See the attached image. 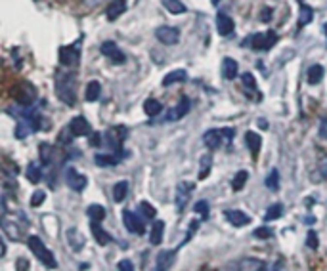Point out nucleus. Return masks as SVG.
I'll list each match as a JSON object with an SVG mask.
<instances>
[{"label": "nucleus", "instance_id": "f257e3e1", "mask_svg": "<svg viewBox=\"0 0 327 271\" xmlns=\"http://www.w3.org/2000/svg\"><path fill=\"white\" fill-rule=\"evenodd\" d=\"M56 94L65 105L77 103V79L71 71H60L56 75Z\"/></svg>", "mask_w": 327, "mask_h": 271}, {"label": "nucleus", "instance_id": "f03ea898", "mask_svg": "<svg viewBox=\"0 0 327 271\" xmlns=\"http://www.w3.org/2000/svg\"><path fill=\"white\" fill-rule=\"evenodd\" d=\"M27 244H29V248H31V252H33L34 256H36V260L42 264V266H46L48 270H56L58 268V262H56V256L44 246V242L40 241L36 235H31L29 239H27Z\"/></svg>", "mask_w": 327, "mask_h": 271}, {"label": "nucleus", "instance_id": "7ed1b4c3", "mask_svg": "<svg viewBox=\"0 0 327 271\" xmlns=\"http://www.w3.org/2000/svg\"><path fill=\"white\" fill-rule=\"evenodd\" d=\"M235 136V130L233 128H220V130H207L203 134V143L207 145V149L216 151L220 149V145L224 142H231V138Z\"/></svg>", "mask_w": 327, "mask_h": 271}, {"label": "nucleus", "instance_id": "20e7f679", "mask_svg": "<svg viewBox=\"0 0 327 271\" xmlns=\"http://www.w3.org/2000/svg\"><path fill=\"white\" fill-rule=\"evenodd\" d=\"M12 97L21 105V107H31L36 99V88H34L31 82L23 80V82H17L14 88H12Z\"/></svg>", "mask_w": 327, "mask_h": 271}, {"label": "nucleus", "instance_id": "39448f33", "mask_svg": "<svg viewBox=\"0 0 327 271\" xmlns=\"http://www.w3.org/2000/svg\"><path fill=\"white\" fill-rule=\"evenodd\" d=\"M105 145L111 153H127L123 151V143L127 138V128L125 126H111L105 130Z\"/></svg>", "mask_w": 327, "mask_h": 271}, {"label": "nucleus", "instance_id": "423d86ee", "mask_svg": "<svg viewBox=\"0 0 327 271\" xmlns=\"http://www.w3.org/2000/svg\"><path fill=\"white\" fill-rule=\"evenodd\" d=\"M276 42H278L276 31H264V32L253 34V36H249L247 40H243V46H245V44H251L253 50H262V52H266V50H270Z\"/></svg>", "mask_w": 327, "mask_h": 271}, {"label": "nucleus", "instance_id": "0eeeda50", "mask_svg": "<svg viewBox=\"0 0 327 271\" xmlns=\"http://www.w3.org/2000/svg\"><path fill=\"white\" fill-rule=\"evenodd\" d=\"M60 61L65 67H75L81 61V44L75 42L71 46H62L60 48Z\"/></svg>", "mask_w": 327, "mask_h": 271}, {"label": "nucleus", "instance_id": "6e6552de", "mask_svg": "<svg viewBox=\"0 0 327 271\" xmlns=\"http://www.w3.org/2000/svg\"><path fill=\"white\" fill-rule=\"evenodd\" d=\"M194 189H196V185H194L192 181H182V183H178V187H176V197H174L176 210L178 212H184L188 201H190V197H192V193H194Z\"/></svg>", "mask_w": 327, "mask_h": 271}, {"label": "nucleus", "instance_id": "1a4fd4ad", "mask_svg": "<svg viewBox=\"0 0 327 271\" xmlns=\"http://www.w3.org/2000/svg\"><path fill=\"white\" fill-rule=\"evenodd\" d=\"M190 107H192V101H190V97H180V101L166 113V117H164V122H174V121H180V119H184L188 113H190Z\"/></svg>", "mask_w": 327, "mask_h": 271}, {"label": "nucleus", "instance_id": "9d476101", "mask_svg": "<svg viewBox=\"0 0 327 271\" xmlns=\"http://www.w3.org/2000/svg\"><path fill=\"white\" fill-rule=\"evenodd\" d=\"M101 54H103L105 58H109L115 65H123V63L127 61L125 54L121 52V48H119L115 42H111V40H107V42L101 44Z\"/></svg>", "mask_w": 327, "mask_h": 271}, {"label": "nucleus", "instance_id": "9b49d317", "mask_svg": "<svg viewBox=\"0 0 327 271\" xmlns=\"http://www.w3.org/2000/svg\"><path fill=\"white\" fill-rule=\"evenodd\" d=\"M155 36L159 42H163L166 46H172L180 40V31L176 27H168V25H161L159 29L155 31Z\"/></svg>", "mask_w": 327, "mask_h": 271}, {"label": "nucleus", "instance_id": "f8f14e48", "mask_svg": "<svg viewBox=\"0 0 327 271\" xmlns=\"http://www.w3.org/2000/svg\"><path fill=\"white\" fill-rule=\"evenodd\" d=\"M65 181L67 185L73 189V191H84V187L88 185V180H86V176H82V174H79L75 168H67L65 170Z\"/></svg>", "mask_w": 327, "mask_h": 271}, {"label": "nucleus", "instance_id": "ddd939ff", "mask_svg": "<svg viewBox=\"0 0 327 271\" xmlns=\"http://www.w3.org/2000/svg\"><path fill=\"white\" fill-rule=\"evenodd\" d=\"M176 252H178V248H174V250H161L157 254V258H155V270L153 271L170 270L172 264H174V260H176Z\"/></svg>", "mask_w": 327, "mask_h": 271}, {"label": "nucleus", "instance_id": "4468645a", "mask_svg": "<svg viewBox=\"0 0 327 271\" xmlns=\"http://www.w3.org/2000/svg\"><path fill=\"white\" fill-rule=\"evenodd\" d=\"M123 223H125V227H127L131 233H134V235H144V233H146L142 220H138V214H134V212L131 210L123 212Z\"/></svg>", "mask_w": 327, "mask_h": 271}, {"label": "nucleus", "instance_id": "2eb2a0df", "mask_svg": "<svg viewBox=\"0 0 327 271\" xmlns=\"http://www.w3.org/2000/svg\"><path fill=\"white\" fill-rule=\"evenodd\" d=\"M69 130L73 132V136H75V138H81V136H90V132H92L90 124H88V121H86L84 117H75L73 121L69 122Z\"/></svg>", "mask_w": 327, "mask_h": 271}, {"label": "nucleus", "instance_id": "dca6fc26", "mask_svg": "<svg viewBox=\"0 0 327 271\" xmlns=\"http://www.w3.org/2000/svg\"><path fill=\"white\" fill-rule=\"evenodd\" d=\"M216 29H218L220 36H229L233 32V29H235V23H233V19L229 17L228 14L218 12V16H216Z\"/></svg>", "mask_w": 327, "mask_h": 271}, {"label": "nucleus", "instance_id": "f3484780", "mask_svg": "<svg viewBox=\"0 0 327 271\" xmlns=\"http://www.w3.org/2000/svg\"><path fill=\"white\" fill-rule=\"evenodd\" d=\"M312 180L314 181H326L327 180V153L322 151L318 155V160H316V166L312 170Z\"/></svg>", "mask_w": 327, "mask_h": 271}, {"label": "nucleus", "instance_id": "a211bd4d", "mask_svg": "<svg viewBox=\"0 0 327 271\" xmlns=\"http://www.w3.org/2000/svg\"><path fill=\"white\" fill-rule=\"evenodd\" d=\"M127 153H98L96 157H94V162L98 164V166H115V164H119L121 160H123V157H125Z\"/></svg>", "mask_w": 327, "mask_h": 271}, {"label": "nucleus", "instance_id": "6ab92c4d", "mask_svg": "<svg viewBox=\"0 0 327 271\" xmlns=\"http://www.w3.org/2000/svg\"><path fill=\"white\" fill-rule=\"evenodd\" d=\"M127 12V0H111L107 4V10H105V17L109 21H115L119 16H123Z\"/></svg>", "mask_w": 327, "mask_h": 271}, {"label": "nucleus", "instance_id": "aec40b11", "mask_svg": "<svg viewBox=\"0 0 327 271\" xmlns=\"http://www.w3.org/2000/svg\"><path fill=\"white\" fill-rule=\"evenodd\" d=\"M90 231H92V235H94V239H96V242L98 244H101V246H105V244H109V242L113 241V237L99 225V222H92L90 220Z\"/></svg>", "mask_w": 327, "mask_h": 271}, {"label": "nucleus", "instance_id": "412c9836", "mask_svg": "<svg viewBox=\"0 0 327 271\" xmlns=\"http://www.w3.org/2000/svg\"><path fill=\"white\" fill-rule=\"evenodd\" d=\"M226 218H228V222L233 227H243V225L251 223V216L241 210H228L226 212Z\"/></svg>", "mask_w": 327, "mask_h": 271}, {"label": "nucleus", "instance_id": "4be33fe9", "mask_svg": "<svg viewBox=\"0 0 327 271\" xmlns=\"http://www.w3.org/2000/svg\"><path fill=\"white\" fill-rule=\"evenodd\" d=\"M67 241H69L71 248H73L75 252H81L82 246H84V237H82V233H81L79 229H75V227L67 229Z\"/></svg>", "mask_w": 327, "mask_h": 271}, {"label": "nucleus", "instance_id": "5701e85b", "mask_svg": "<svg viewBox=\"0 0 327 271\" xmlns=\"http://www.w3.org/2000/svg\"><path fill=\"white\" fill-rule=\"evenodd\" d=\"M163 235H164V222L163 220H155L153 225H151V231H149V242L151 244H161L163 242Z\"/></svg>", "mask_w": 327, "mask_h": 271}, {"label": "nucleus", "instance_id": "b1692460", "mask_svg": "<svg viewBox=\"0 0 327 271\" xmlns=\"http://www.w3.org/2000/svg\"><path fill=\"white\" fill-rule=\"evenodd\" d=\"M186 80H188V73L184 69H176V71H170L168 75H164L163 86H172L176 82H186Z\"/></svg>", "mask_w": 327, "mask_h": 271}, {"label": "nucleus", "instance_id": "393cba45", "mask_svg": "<svg viewBox=\"0 0 327 271\" xmlns=\"http://www.w3.org/2000/svg\"><path fill=\"white\" fill-rule=\"evenodd\" d=\"M2 229H4L6 237H8V239H12V241H21V239H23V235H21V229H19L16 223L8 222L6 218L2 220Z\"/></svg>", "mask_w": 327, "mask_h": 271}, {"label": "nucleus", "instance_id": "a878e982", "mask_svg": "<svg viewBox=\"0 0 327 271\" xmlns=\"http://www.w3.org/2000/svg\"><path fill=\"white\" fill-rule=\"evenodd\" d=\"M245 143H247V147H249V151H251L253 157L259 155L261 145H262V140L257 132H247V134H245Z\"/></svg>", "mask_w": 327, "mask_h": 271}, {"label": "nucleus", "instance_id": "bb28decb", "mask_svg": "<svg viewBox=\"0 0 327 271\" xmlns=\"http://www.w3.org/2000/svg\"><path fill=\"white\" fill-rule=\"evenodd\" d=\"M235 77H237V63H235V60L224 58V61H222V79L233 80Z\"/></svg>", "mask_w": 327, "mask_h": 271}, {"label": "nucleus", "instance_id": "cd10ccee", "mask_svg": "<svg viewBox=\"0 0 327 271\" xmlns=\"http://www.w3.org/2000/svg\"><path fill=\"white\" fill-rule=\"evenodd\" d=\"M144 111H146V115H147V117H157V115H161L163 105H161V101H159V99L149 97V99H146V101H144Z\"/></svg>", "mask_w": 327, "mask_h": 271}, {"label": "nucleus", "instance_id": "c85d7f7f", "mask_svg": "<svg viewBox=\"0 0 327 271\" xmlns=\"http://www.w3.org/2000/svg\"><path fill=\"white\" fill-rule=\"evenodd\" d=\"M239 268H241V271H266V264L257 258H245L239 264Z\"/></svg>", "mask_w": 327, "mask_h": 271}, {"label": "nucleus", "instance_id": "c756f323", "mask_svg": "<svg viewBox=\"0 0 327 271\" xmlns=\"http://www.w3.org/2000/svg\"><path fill=\"white\" fill-rule=\"evenodd\" d=\"M312 19H314V10L310 6H306V4H302L300 6V14H298V27L300 29L306 27L308 23H312Z\"/></svg>", "mask_w": 327, "mask_h": 271}, {"label": "nucleus", "instance_id": "7c9ffc66", "mask_svg": "<svg viewBox=\"0 0 327 271\" xmlns=\"http://www.w3.org/2000/svg\"><path fill=\"white\" fill-rule=\"evenodd\" d=\"M129 195V181H117L113 187V199L115 203H123Z\"/></svg>", "mask_w": 327, "mask_h": 271}, {"label": "nucleus", "instance_id": "2f4dec72", "mask_svg": "<svg viewBox=\"0 0 327 271\" xmlns=\"http://www.w3.org/2000/svg\"><path fill=\"white\" fill-rule=\"evenodd\" d=\"M324 75H326V71H324L322 65H312V67H308V82H310V84H320L322 79H324Z\"/></svg>", "mask_w": 327, "mask_h": 271}, {"label": "nucleus", "instance_id": "473e14b6", "mask_svg": "<svg viewBox=\"0 0 327 271\" xmlns=\"http://www.w3.org/2000/svg\"><path fill=\"white\" fill-rule=\"evenodd\" d=\"M211 166H213V155H203L201 160H199V180H205L211 172Z\"/></svg>", "mask_w": 327, "mask_h": 271}, {"label": "nucleus", "instance_id": "72a5a7b5", "mask_svg": "<svg viewBox=\"0 0 327 271\" xmlns=\"http://www.w3.org/2000/svg\"><path fill=\"white\" fill-rule=\"evenodd\" d=\"M138 214H140L142 218H146V220H155L157 210H155L153 205H149L147 201H142V203L138 205Z\"/></svg>", "mask_w": 327, "mask_h": 271}, {"label": "nucleus", "instance_id": "f704fd0d", "mask_svg": "<svg viewBox=\"0 0 327 271\" xmlns=\"http://www.w3.org/2000/svg\"><path fill=\"white\" fill-rule=\"evenodd\" d=\"M247 180H249V172H247V170H239V172H235V176H233V180H231V187H233V191H241V189L245 187Z\"/></svg>", "mask_w": 327, "mask_h": 271}, {"label": "nucleus", "instance_id": "c9c22d12", "mask_svg": "<svg viewBox=\"0 0 327 271\" xmlns=\"http://www.w3.org/2000/svg\"><path fill=\"white\" fill-rule=\"evenodd\" d=\"M99 94H101V86H99L98 80H92V82H88V86H86V101H98L99 99Z\"/></svg>", "mask_w": 327, "mask_h": 271}, {"label": "nucleus", "instance_id": "e433bc0d", "mask_svg": "<svg viewBox=\"0 0 327 271\" xmlns=\"http://www.w3.org/2000/svg\"><path fill=\"white\" fill-rule=\"evenodd\" d=\"M283 216V205L281 203H276V205H272L266 214H264V220L266 222H274V220H279Z\"/></svg>", "mask_w": 327, "mask_h": 271}, {"label": "nucleus", "instance_id": "4c0bfd02", "mask_svg": "<svg viewBox=\"0 0 327 271\" xmlns=\"http://www.w3.org/2000/svg\"><path fill=\"white\" fill-rule=\"evenodd\" d=\"M86 214H88V218H90L92 222H101V220L105 218V208H103L101 205H90V207L86 208Z\"/></svg>", "mask_w": 327, "mask_h": 271}, {"label": "nucleus", "instance_id": "58836bf2", "mask_svg": "<svg viewBox=\"0 0 327 271\" xmlns=\"http://www.w3.org/2000/svg\"><path fill=\"white\" fill-rule=\"evenodd\" d=\"M164 6V10H168L170 14H184L186 12V6H184V2H180V0H161Z\"/></svg>", "mask_w": 327, "mask_h": 271}, {"label": "nucleus", "instance_id": "ea45409f", "mask_svg": "<svg viewBox=\"0 0 327 271\" xmlns=\"http://www.w3.org/2000/svg\"><path fill=\"white\" fill-rule=\"evenodd\" d=\"M266 187L270 189V191H278L279 189V172H278V168H272L270 170V174H268V178H266Z\"/></svg>", "mask_w": 327, "mask_h": 271}, {"label": "nucleus", "instance_id": "a19ab883", "mask_svg": "<svg viewBox=\"0 0 327 271\" xmlns=\"http://www.w3.org/2000/svg\"><path fill=\"white\" fill-rule=\"evenodd\" d=\"M40 178H42L40 166H38L36 162H29V166H27V180L31 181V183H38Z\"/></svg>", "mask_w": 327, "mask_h": 271}, {"label": "nucleus", "instance_id": "79ce46f5", "mask_svg": "<svg viewBox=\"0 0 327 271\" xmlns=\"http://www.w3.org/2000/svg\"><path fill=\"white\" fill-rule=\"evenodd\" d=\"M241 80H243V86H245L247 90H251V92L257 90V80H255V77H253L251 73H245V75L241 77Z\"/></svg>", "mask_w": 327, "mask_h": 271}, {"label": "nucleus", "instance_id": "37998d69", "mask_svg": "<svg viewBox=\"0 0 327 271\" xmlns=\"http://www.w3.org/2000/svg\"><path fill=\"white\" fill-rule=\"evenodd\" d=\"M306 246L312 248V250H316V248L320 246V242H318V233H316L314 229H310V231L306 233Z\"/></svg>", "mask_w": 327, "mask_h": 271}, {"label": "nucleus", "instance_id": "c03bdc74", "mask_svg": "<svg viewBox=\"0 0 327 271\" xmlns=\"http://www.w3.org/2000/svg\"><path fill=\"white\" fill-rule=\"evenodd\" d=\"M194 210H196L197 214H201L203 220H207V218H209V203H207V201H197Z\"/></svg>", "mask_w": 327, "mask_h": 271}, {"label": "nucleus", "instance_id": "a18cd8bd", "mask_svg": "<svg viewBox=\"0 0 327 271\" xmlns=\"http://www.w3.org/2000/svg\"><path fill=\"white\" fill-rule=\"evenodd\" d=\"M253 235H255L257 239H272V237H274V231H272L270 227H259V229L253 231Z\"/></svg>", "mask_w": 327, "mask_h": 271}, {"label": "nucleus", "instance_id": "49530a36", "mask_svg": "<svg viewBox=\"0 0 327 271\" xmlns=\"http://www.w3.org/2000/svg\"><path fill=\"white\" fill-rule=\"evenodd\" d=\"M44 201H46V193L38 189V191H34L33 197H31V207H40Z\"/></svg>", "mask_w": 327, "mask_h": 271}, {"label": "nucleus", "instance_id": "de8ad7c7", "mask_svg": "<svg viewBox=\"0 0 327 271\" xmlns=\"http://www.w3.org/2000/svg\"><path fill=\"white\" fill-rule=\"evenodd\" d=\"M105 142L101 140V134L99 132H94V134H90V145L92 147H99V145H103Z\"/></svg>", "mask_w": 327, "mask_h": 271}, {"label": "nucleus", "instance_id": "09e8293b", "mask_svg": "<svg viewBox=\"0 0 327 271\" xmlns=\"http://www.w3.org/2000/svg\"><path fill=\"white\" fill-rule=\"evenodd\" d=\"M117 270L119 271H134V264H132L131 260H121L119 266H117Z\"/></svg>", "mask_w": 327, "mask_h": 271}, {"label": "nucleus", "instance_id": "8fccbe9b", "mask_svg": "<svg viewBox=\"0 0 327 271\" xmlns=\"http://www.w3.org/2000/svg\"><path fill=\"white\" fill-rule=\"evenodd\" d=\"M29 270V262L25 258H17L16 262V271H27Z\"/></svg>", "mask_w": 327, "mask_h": 271}, {"label": "nucleus", "instance_id": "3c124183", "mask_svg": "<svg viewBox=\"0 0 327 271\" xmlns=\"http://www.w3.org/2000/svg\"><path fill=\"white\" fill-rule=\"evenodd\" d=\"M318 132H320V138H322V140H327V117H324V119L320 121V130H318Z\"/></svg>", "mask_w": 327, "mask_h": 271}, {"label": "nucleus", "instance_id": "603ef678", "mask_svg": "<svg viewBox=\"0 0 327 271\" xmlns=\"http://www.w3.org/2000/svg\"><path fill=\"white\" fill-rule=\"evenodd\" d=\"M261 19L264 21V23H268L270 19H272V10L270 8H262V12H261Z\"/></svg>", "mask_w": 327, "mask_h": 271}, {"label": "nucleus", "instance_id": "864d4df0", "mask_svg": "<svg viewBox=\"0 0 327 271\" xmlns=\"http://www.w3.org/2000/svg\"><path fill=\"white\" fill-rule=\"evenodd\" d=\"M48 170H50L52 174H56V166H48ZM50 187H56V178H54V176L50 178Z\"/></svg>", "mask_w": 327, "mask_h": 271}, {"label": "nucleus", "instance_id": "5fc2aeb1", "mask_svg": "<svg viewBox=\"0 0 327 271\" xmlns=\"http://www.w3.org/2000/svg\"><path fill=\"white\" fill-rule=\"evenodd\" d=\"M86 6H98L99 2H103V0H82Z\"/></svg>", "mask_w": 327, "mask_h": 271}, {"label": "nucleus", "instance_id": "6e6d98bb", "mask_svg": "<svg viewBox=\"0 0 327 271\" xmlns=\"http://www.w3.org/2000/svg\"><path fill=\"white\" fill-rule=\"evenodd\" d=\"M257 124H259V126H262L264 130L268 128V122H266V119H259V121H257Z\"/></svg>", "mask_w": 327, "mask_h": 271}, {"label": "nucleus", "instance_id": "4d7b16f0", "mask_svg": "<svg viewBox=\"0 0 327 271\" xmlns=\"http://www.w3.org/2000/svg\"><path fill=\"white\" fill-rule=\"evenodd\" d=\"M304 222H306V223H310V225H312V223H314V222H316V218H312V216H308V218H304Z\"/></svg>", "mask_w": 327, "mask_h": 271}, {"label": "nucleus", "instance_id": "13d9d810", "mask_svg": "<svg viewBox=\"0 0 327 271\" xmlns=\"http://www.w3.org/2000/svg\"><path fill=\"white\" fill-rule=\"evenodd\" d=\"M272 271H281V268H279V264H278V268L274 266V268H272Z\"/></svg>", "mask_w": 327, "mask_h": 271}, {"label": "nucleus", "instance_id": "bf43d9fd", "mask_svg": "<svg viewBox=\"0 0 327 271\" xmlns=\"http://www.w3.org/2000/svg\"><path fill=\"white\" fill-rule=\"evenodd\" d=\"M324 32H326V34H327V23H326V25H324Z\"/></svg>", "mask_w": 327, "mask_h": 271}, {"label": "nucleus", "instance_id": "052dcab7", "mask_svg": "<svg viewBox=\"0 0 327 271\" xmlns=\"http://www.w3.org/2000/svg\"><path fill=\"white\" fill-rule=\"evenodd\" d=\"M218 2H220V0H213V4H218Z\"/></svg>", "mask_w": 327, "mask_h": 271}]
</instances>
